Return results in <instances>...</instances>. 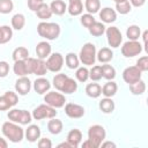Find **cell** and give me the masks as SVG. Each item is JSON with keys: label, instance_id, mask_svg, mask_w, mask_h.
<instances>
[{"label": "cell", "instance_id": "6da1fadb", "mask_svg": "<svg viewBox=\"0 0 148 148\" xmlns=\"http://www.w3.org/2000/svg\"><path fill=\"white\" fill-rule=\"evenodd\" d=\"M1 131H2V134L6 136V139H8L10 142H14V143L21 142L24 138V130L17 123H14L10 120L5 121L2 124Z\"/></svg>", "mask_w": 148, "mask_h": 148}, {"label": "cell", "instance_id": "7a4b0ae2", "mask_svg": "<svg viewBox=\"0 0 148 148\" xmlns=\"http://www.w3.org/2000/svg\"><path fill=\"white\" fill-rule=\"evenodd\" d=\"M60 25L54 22L42 21L37 24V34L46 40H54L60 35Z\"/></svg>", "mask_w": 148, "mask_h": 148}, {"label": "cell", "instance_id": "3957f363", "mask_svg": "<svg viewBox=\"0 0 148 148\" xmlns=\"http://www.w3.org/2000/svg\"><path fill=\"white\" fill-rule=\"evenodd\" d=\"M96 46L92 43H86L82 45L79 54L80 62H82L84 66H92L96 61Z\"/></svg>", "mask_w": 148, "mask_h": 148}, {"label": "cell", "instance_id": "277c9868", "mask_svg": "<svg viewBox=\"0 0 148 148\" xmlns=\"http://www.w3.org/2000/svg\"><path fill=\"white\" fill-rule=\"evenodd\" d=\"M7 117L10 121L17 123L20 125H28L31 123L32 116L28 110L23 109H10L7 113Z\"/></svg>", "mask_w": 148, "mask_h": 148}, {"label": "cell", "instance_id": "5b68a950", "mask_svg": "<svg viewBox=\"0 0 148 148\" xmlns=\"http://www.w3.org/2000/svg\"><path fill=\"white\" fill-rule=\"evenodd\" d=\"M106 133H105V128L102 125H92L89 127L88 130V139L95 145L96 148L101 147V143L105 140Z\"/></svg>", "mask_w": 148, "mask_h": 148}, {"label": "cell", "instance_id": "8992f818", "mask_svg": "<svg viewBox=\"0 0 148 148\" xmlns=\"http://www.w3.org/2000/svg\"><path fill=\"white\" fill-rule=\"evenodd\" d=\"M57 113L58 112L56 111L54 108H52V106H50L45 103V104H40L37 108H35L31 116L35 120H42V119H45V118H47V119L53 118V117L57 116Z\"/></svg>", "mask_w": 148, "mask_h": 148}, {"label": "cell", "instance_id": "52a82bcc", "mask_svg": "<svg viewBox=\"0 0 148 148\" xmlns=\"http://www.w3.org/2000/svg\"><path fill=\"white\" fill-rule=\"evenodd\" d=\"M142 52V45L139 40H127L121 46V54L126 58H133Z\"/></svg>", "mask_w": 148, "mask_h": 148}, {"label": "cell", "instance_id": "ba28073f", "mask_svg": "<svg viewBox=\"0 0 148 148\" xmlns=\"http://www.w3.org/2000/svg\"><path fill=\"white\" fill-rule=\"evenodd\" d=\"M44 102L54 109H59L66 104V97L60 92L49 91V92H45L44 95Z\"/></svg>", "mask_w": 148, "mask_h": 148}, {"label": "cell", "instance_id": "9c48e42d", "mask_svg": "<svg viewBox=\"0 0 148 148\" xmlns=\"http://www.w3.org/2000/svg\"><path fill=\"white\" fill-rule=\"evenodd\" d=\"M105 34H106V40H108L109 46H111L113 49L120 46V44L123 42V35L117 27L111 25V27L106 28Z\"/></svg>", "mask_w": 148, "mask_h": 148}, {"label": "cell", "instance_id": "30bf717a", "mask_svg": "<svg viewBox=\"0 0 148 148\" xmlns=\"http://www.w3.org/2000/svg\"><path fill=\"white\" fill-rule=\"evenodd\" d=\"M45 62H46L47 71L53 72V73H57V72H59V71L62 68V65H64V57H62L61 53L54 52V53H52V54H50V56L47 57V60H46Z\"/></svg>", "mask_w": 148, "mask_h": 148}, {"label": "cell", "instance_id": "8fae6325", "mask_svg": "<svg viewBox=\"0 0 148 148\" xmlns=\"http://www.w3.org/2000/svg\"><path fill=\"white\" fill-rule=\"evenodd\" d=\"M142 72L136 66H128L123 71V79L130 86L141 79Z\"/></svg>", "mask_w": 148, "mask_h": 148}, {"label": "cell", "instance_id": "7c38bea8", "mask_svg": "<svg viewBox=\"0 0 148 148\" xmlns=\"http://www.w3.org/2000/svg\"><path fill=\"white\" fill-rule=\"evenodd\" d=\"M65 113H66L67 117H69L72 119H79V118L84 116L86 111H84V108L80 104L67 103L65 105Z\"/></svg>", "mask_w": 148, "mask_h": 148}, {"label": "cell", "instance_id": "4fadbf2b", "mask_svg": "<svg viewBox=\"0 0 148 148\" xmlns=\"http://www.w3.org/2000/svg\"><path fill=\"white\" fill-rule=\"evenodd\" d=\"M15 90L18 95L24 96L30 92L31 90V81L27 76H20L15 81Z\"/></svg>", "mask_w": 148, "mask_h": 148}, {"label": "cell", "instance_id": "5bb4252c", "mask_svg": "<svg viewBox=\"0 0 148 148\" xmlns=\"http://www.w3.org/2000/svg\"><path fill=\"white\" fill-rule=\"evenodd\" d=\"M99 18L103 23H112L117 20V12L111 7H104L99 10Z\"/></svg>", "mask_w": 148, "mask_h": 148}, {"label": "cell", "instance_id": "9a60e30c", "mask_svg": "<svg viewBox=\"0 0 148 148\" xmlns=\"http://www.w3.org/2000/svg\"><path fill=\"white\" fill-rule=\"evenodd\" d=\"M50 88H51L50 81H49L47 79L43 77V76H40V77H38V79H36V80L34 81V90H35L37 94H39V95L45 94L46 91L50 90Z\"/></svg>", "mask_w": 148, "mask_h": 148}, {"label": "cell", "instance_id": "2e32d148", "mask_svg": "<svg viewBox=\"0 0 148 148\" xmlns=\"http://www.w3.org/2000/svg\"><path fill=\"white\" fill-rule=\"evenodd\" d=\"M72 148H77L82 141V133L77 128H73L68 132L67 134V140H66Z\"/></svg>", "mask_w": 148, "mask_h": 148}, {"label": "cell", "instance_id": "e0dca14e", "mask_svg": "<svg viewBox=\"0 0 148 148\" xmlns=\"http://www.w3.org/2000/svg\"><path fill=\"white\" fill-rule=\"evenodd\" d=\"M51 45L49 42L46 40H43V42H39L37 45H36V54L39 59H46L50 54H51Z\"/></svg>", "mask_w": 148, "mask_h": 148}, {"label": "cell", "instance_id": "ac0fdd59", "mask_svg": "<svg viewBox=\"0 0 148 148\" xmlns=\"http://www.w3.org/2000/svg\"><path fill=\"white\" fill-rule=\"evenodd\" d=\"M40 134H42V132H40L39 126L34 125V124L32 125H29L28 128L24 132V136H25V139L29 142H36V141H38V139L40 138Z\"/></svg>", "mask_w": 148, "mask_h": 148}, {"label": "cell", "instance_id": "d6986e66", "mask_svg": "<svg viewBox=\"0 0 148 148\" xmlns=\"http://www.w3.org/2000/svg\"><path fill=\"white\" fill-rule=\"evenodd\" d=\"M96 59L102 64H108L113 59V51L110 47H102L96 52Z\"/></svg>", "mask_w": 148, "mask_h": 148}, {"label": "cell", "instance_id": "ffe728a7", "mask_svg": "<svg viewBox=\"0 0 148 148\" xmlns=\"http://www.w3.org/2000/svg\"><path fill=\"white\" fill-rule=\"evenodd\" d=\"M62 128H64L62 121H61L60 119H57L56 117L50 118V120L47 121V130H49V132H50L51 134H53V135H57V134L61 133Z\"/></svg>", "mask_w": 148, "mask_h": 148}, {"label": "cell", "instance_id": "44dd1931", "mask_svg": "<svg viewBox=\"0 0 148 148\" xmlns=\"http://www.w3.org/2000/svg\"><path fill=\"white\" fill-rule=\"evenodd\" d=\"M49 6L52 10V14H56L58 16H61L67 12V5L62 0H53Z\"/></svg>", "mask_w": 148, "mask_h": 148}, {"label": "cell", "instance_id": "7402d4cb", "mask_svg": "<svg viewBox=\"0 0 148 148\" xmlns=\"http://www.w3.org/2000/svg\"><path fill=\"white\" fill-rule=\"evenodd\" d=\"M47 72V67H46V62L44 61V59H35L34 61V66H32V74L37 75V76H43L45 75Z\"/></svg>", "mask_w": 148, "mask_h": 148}, {"label": "cell", "instance_id": "603a6c76", "mask_svg": "<svg viewBox=\"0 0 148 148\" xmlns=\"http://www.w3.org/2000/svg\"><path fill=\"white\" fill-rule=\"evenodd\" d=\"M118 90V86L113 80H109L104 86L102 87V95L104 97H113Z\"/></svg>", "mask_w": 148, "mask_h": 148}, {"label": "cell", "instance_id": "cb8c5ba5", "mask_svg": "<svg viewBox=\"0 0 148 148\" xmlns=\"http://www.w3.org/2000/svg\"><path fill=\"white\" fill-rule=\"evenodd\" d=\"M67 12H68V14L72 15V16H79V15H81L82 12H83V3H82V0L68 2Z\"/></svg>", "mask_w": 148, "mask_h": 148}, {"label": "cell", "instance_id": "d4e9b609", "mask_svg": "<svg viewBox=\"0 0 148 148\" xmlns=\"http://www.w3.org/2000/svg\"><path fill=\"white\" fill-rule=\"evenodd\" d=\"M86 94L87 96L91 97V98H97L102 95V87L101 84L96 83L95 81L92 83H88L86 86Z\"/></svg>", "mask_w": 148, "mask_h": 148}, {"label": "cell", "instance_id": "484cf974", "mask_svg": "<svg viewBox=\"0 0 148 148\" xmlns=\"http://www.w3.org/2000/svg\"><path fill=\"white\" fill-rule=\"evenodd\" d=\"M99 110L103 112V113H112L114 111V102L112 101L111 97H104L103 99L99 101Z\"/></svg>", "mask_w": 148, "mask_h": 148}, {"label": "cell", "instance_id": "4316f807", "mask_svg": "<svg viewBox=\"0 0 148 148\" xmlns=\"http://www.w3.org/2000/svg\"><path fill=\"white\" fill-rule=\"evenodd\" d=\"M35 13H36L37 17H38L39 20H42V21H46V20L51 18V16L53 15V14H52V10H51V8H50V6L46 5L45 2H43V3L39 6V8H38Z\"/></svg>", "mask_w": 148, "mask_h": 148}, {"label": "cell", "instance_id": "83f0119b", "mask_svg": "<svg viewBox=\"0 0 148 148\" xmlns=\"http://www.w3.org/2000/svg\"><path fill=\"white\" fill-rule=\"evenodd\" d=\"M10 23H12V28H13V29L20 31V30H22V29L24 28V25H25V17H24L23 14L17 13V14L13 15Z\"/></svg>", "mask_w": 148, "mask_h": 148}, {"label": "cell", "instance_id": "f1b7e54d", "mask_svg": "<svg viewBox=\"0 0 148 148\" xmlns=\"http://www.w3.org/2000/svg\"><path fill=\"white\" fill-rule=\"evenodd\" d=\"M105 29H106V28H105L104 23H103V22H97V21H95V22L88 28L90 35H92L94 37H99V36H102V35L105 32Z\"/></svg>", "mask_w": 148, "mask_h": 148}, {"label": "cell", "instance_id": "f546056e", "mask_svg": "<svg viewBox=\"0 0 148 148\" xmlns=\"http://www.w3.org/2000/svg\"><path fill=\"white\" fill-rule=\"evenodd\" d=\"M65 62H66V66L69 69H76L79 67V65H80L79 56L75 54V53H73V52H69L65 57Z\"/></svg>", "mask_w": 148, "mask_h": 148}, {"label": "cell", "instance_id": "4dcf8cb0", "mask_svg": "<svg viewBox=\"0 0 148 148\" xmlns=\"http://www.w3.org/2000/svg\"><path fill=\"white\" fill-rule=\"evenodd\" d=\"M76 90H77V82L74 79L68 76L66 79L62 88H61V92H64V94H73Z\"/></svg>", "mask_w": 148, "mask_h": 148}, {"label": "cell", "instance_id": "1f68e13d", "mask_svg": "<svg viewBox=\"0 0 148 148\" xmlns=\"http://www.w3.org/2000/svg\"><path fill=\"white\" fill-rule=\"evenodd\" d=\"M29 57V50L24 46H18L16 47L13 53H12V58L14 61H17V60H25L27 58Z\"/></svg>", "mask_w": 148, "mask_h": 148}, {"label": "cell", "instance_id": "d6a6232c", "mask_svg": "<svg viewBox=\"0 0 148 148\" xmlns=\"http://www.w3.org/2000/svg\"><path fill=\"white\" fill-rule=\"evenodd\" d=\"M13 37V30L8 25H0V44L8 43Z\"/></svg>", "mask_w": 148, "mask_h": 148}, {"label": "cell", "instance_id": "836d02e7", "mask_svg": "<svg viewBox=\"0 0 148 148\" xmlns=\"http://www.w3.org/2000/svg\"><path fill=\"white\" fill-rule=\"evenodd\" d=\"M13 71H14V74H16L18 77L20 76H27L28 75V71H27V66H25V61L24 60L14 61Z\"/></svg>", "mask_w": 148, "mask_h": 148}, {"label": "cell", "instance_id": "e575fe53", "mask_svg": "<svg viewBox=\"0 0 148 148\" xmlns=\"http://www.w3.org/2000/svg\"><path fill=\"white\" fill-rule=\"evenodd\" d=\"M126 36L130 40H138L141 37V29L139 25L132 24L126 30Z\"/></svg>", "mask_w": 148, "mask_h": 148}, {"label": "cell", "instance_id": "d590c367", "mask_svg": "<svg viewBox=\"0 0 148 148\" xmlns=\"http://www.w3.org/2000/svg\"><path fill=\"white\" fill-rule=\"evenodd\" d=\"M130 90L133 95H142L145 91H146V82L143 80H139L132 84H130Z\"/></svg>", "mask_w": 148, "mask_h": 148}, {"label": "cell", "instance_id": "8d00e7d4", "mask_svg": "<svg viewBox=\"0 0 148 148\" xmlns=\"http://www.w3.org/2000/svg\"><path fill=\"white\" fill-rule=\"evenodd\" d=\"M84 8L89 14L98 13L101 9V1L99 0H86L84 1Z\"/></svg>", "mask_w": 148, "mask_h": 148}, {"label": "cell", "instance_id": "74e56055", "mask_svg": "<svg viewBox=\"0 0 148 148\" xmlns=\"http://www.w3.org/2000/svg\"><path fill=\"white\" fill-rule=\"evenodd\" d=\"M102 77L106 79L108 81L109 80H113L116 77V69L113 66L111 65H102Z\"/></svg>", "mask_w": 148, "mask_h": 148}, {"label": "cell", "instance_id": "f35d334b", "mask_svg": "<svg viewBox=\"0 0 148 148\" xmlns=\"http://www.w3.org/2000/svg\"><path fill=\"white\" fill-rule=\"evenodd\" d=\"M116 9H117V12L119 14L126 15V14H128L132 10V6H131V3H130L128 0H124L121 2H117L116 3Z\"/></svg>", "mask_w": 148, "mask_h": 148}, {"label": "cell", "instance_id": "ab89813d", "mask_svg": "<svg viewBox=\"0 0 148 148\" xmlns=\"http://www.w3.org/2000/svg\"><path fill=\"white\" fill-rule=\"evenodd\" d=\"M67 77H68V76H67L66 74H62V73L56 74V75L53 76V80H52L53 87H54L57 90L61 91V88H62V86H64V83H65V81H66Z\"/></svg>", "mask_w": 148, "mask_h": 148}, {"label": "cell", "instance_id": "60d3db41", "mask_svg": "<svg viewBox=\"0 0 148 148\" xmlns=\"http://www.w3.org/2000/svg\"><path fill=\"white\" fill-rule=\"evenodd\" d=\"M75 77L79 82H86L89 79V69L87 67H77L75 72Z\"/></svg>", "mask_w": 148, "mask_h": 148}, {"label": "cell", "instance_id": "b9f144b4", "mask_svg": "<svg viewBox=\"0 0 148 148\" xmlns=\"http://www.w3.org/2000/svg\"><path fill=\"white\" fill-rule=\"evenodd\" d=\"M89 77L95 82L99 81L102 79V66H99V65L92 66L91 69L89 71Z\"/></svg>", "mask_w": 148, "mask_h": 148}, {"label": "cell", "instance_id": "7bdbcfd3", "mask_svg": "<svg viewBox=\"0 0 148 148\" xmlns=\"http://www.w3.org/2000/svg\"><path fill=\"white\" fill-rule=\"evenodd\" d=\"M14 9V3L12 0H0V13L9 14Z\"/></svg>", "mask_w": 148, "mask_h": 148}, {"label": "cell", "instance_id": "ee69618b", "mask_svg": "<svg viewBox=\"0 0 148 148\" xmlns=\"http://www.w3.org/2000/svg\"><path fill=\"white\" fill-rule=\"evenodd\" d=\"M80 22H81V24H82L84 28H89V27L95 22V17H94V15H92V14L87 13V14L81 15Z\"/></svg>", "mask_w": 148, "mask_h": 148}, {"label": "cell", "instance_id": "f6af8a7d", "mask_svg": "<svg viewBox=\"0 0 148 148\" xmlns=\"http://www.w3.org/2000/svg\"><path fill=\"white\" fill-rule=\"evenodd\" d=\"M141 72H146L148 71V56H142L138 59L136 65H135Z\"/></svg>", "mask_w": 148, "mask_h": 148}, {"label": "cell", "instance_id": "bcb514c9", "mask_svg": "<svg viewBox=\"0 0 148 148\" xmlns=\"http://www.w3.org/2000/svg\"><path fill=\"white\" fill-rule=\"evenodd\" d=\"M6 97H7V99L9 101V103H10V105L12 106H14V105H16L17 104V102H18V96H17V92H14V91H6L5 94H3Z\"/></svg>", "mask_w": 148, "mask_h": 148}, {"label": "cell", "instance_id": "7dc6e473", "mask_svg": "<svg viewBox=\"0 0 148 148\" xmlns=\"http://www.w3.org/2000/svg\"><path fill=\"white\" fill-rule=\"evenodd\" d=\"M12 108L9 101L7 99V97L5 95L0 96V111H6V110H9Z\"/></svg>", "mask_w": 148, "mask_h": 148}, {"label": "cell", "instance_id": "c3c4849f", "mask_svg": "<svg viewBox=\"0 0 148 148\" xmlns=\"http://www.w3.org/2000/svg\"><path fill=\"white\" fill-rule=\"evenodd\" d=\"M37 146L39 148H51L52 147V141L49 139V138H39L38 139V142H37Z\"/></svg>", "mask_w": 148, "mask_h": 148}, {"label": "cell", "instance_id": "681fc988", "mask_svg": "<svg viewBox=\"0 0 148 148\" xmlns=\"http://www.w3.org/2000/svg\"><path fill=\"white\" fill-rule=\"evenodd\" d=\"M9 73V65L7 61H0V77H6Z\"/></svg>", "mask_w": 148, "mask_h": 148}, {"label": "cell", "instance_id": "f907efd6", "mask_svg": "<svg viewBox=\"0 0 148 148\" xmlns=\"http://www.w3.org/2000/svg\"><path fill=\"white\" fill-rule=\"evenodd\" d=\"M43 2H44L43 0H28V7H29L30 10L36 12Z\"/></svg>", "mask_w": 148, "mask_h": 148}, {"label": "cell", "instance_id": "816d5d0a", "mask_svg": "<svg viewBox=\"0 0 148 148\" xmlns=\"http://www.w3.org/2000/svg\"><path fill=\"white\" fill-rule=\"evenodd\" d=\"M128 1L133 7H142L146 2V0H128Z\"/></svg>", "mask_w": 148, "mask_h": 148}, {"label": "cell", "instance_id": "f5cc1de1", "mask_svg": "<svg viewBox=\"0 0 148 148\" xmlns=\"http://www.w3.org/2000/svg\"><path fill=\"white\" fill-rule=\"evenodd\" d=\"M82 147H83V148H96L95 145H94L89 139H87L86 141L82 142Z\"/></svg>", "mask_w": 148, "mask_h": 148}, {"label": "cell", "instance_id": "db71d44e", "mask_svg": "<svg viewBox=\"0 0 148 148\" xmlns=\"http://www.w3.org/2000/svg\"><path fill=\"white\" fill-rule=\"evenodd\" d=\"M147 37H148V31L145 30L143 34H142V39H143V45L142 46H145V51L146 52H148V49H147Z\"/></svg>", "mask_w": 148, "mask_h": 148}, {"label": "cell", "instance_id": "11a10c76", "mask_svg": "<svg viewBox=\"0 0 148 148\" xmlns=\"http://www.w3.org/2000/svg\"><path fill=\"white\" fill-rule=\"evenodd\" d=\"M101 146L102 147H116V143L114 142H111V141H103L102 143H101Z\"/></svg>", "mask_w": 148, "mask_h": 148}, {"label": "cell", "instance_id": "9f6ffc18", "mask_svg": "<svg viewBox=\"0 0 148 148\" xmlns=\"http://www.w3.org/2000/svg\"><path fill=\"white\" fill-rule=\"evenodd\" d=\"M8 147V142L6 141V139L0 136V148H7Z\"/></svg>", "mask_w": 148, "mask_h": 148}, {"label": "cell", "instance_id": "6f0895ef", "mask_svg": "<svg viewBox=\"0 0 148 148\" xmlns=\"http://www.w3.org/2000/svg\"><path fill=\"white\" fill-rule=\"evenodd\" d=\"M58 147H59V148H61V147H65V148H72L71 145H69L67 141H66V142H61V143H59Z\"/></svg>", "mask_w": 148, "mask_h": 148}, {"label": "cell", "instance_id": "680465c9", "mask_svg": "<svg viewBox=\"0 0 148 148\" xmlns=\"http://www.w3.org/2000/svg\"><path fill=\"white\" fill-rule=\"evenodd\" d=\"M112 1H114V2L117 3V2H121V1H124V0H112Z\"/></svg>", "mask_w": 148, "mask_h": 148}, {"label": "cell", "instance_id": "91938a15", "mask_svg": "<svg viewBox=\"0 0 148 148\" xmlns=\"http://www.w3.org/2000/svg\"><path fill=\"white\" fill-rule=\"evenodd\" d=\"M72 1H77V0H68V2H72Z\"/></svg>", "mask_w": 148, "mask_h": 148}, {"label": "cell", "instance_id": "94428289", "mask_svg": "<svg viewBox=\"0 0 148 148\" xmlns=\"http://www.w3.org/2000/svg\"><path fill=\"white\" fill-rule=\"evenodd\" d=\"M43 1H44V0H43Z\"/></svg>", "mask_w": 148, "mask_h": 148}]
</instances>
